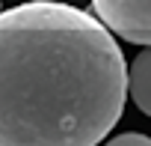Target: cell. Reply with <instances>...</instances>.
Returning <instances> with one entry per match:
<instances>
[{
    "label": "cell",
    "mask_w": 151,
    "mask_h": 146,
    "mask_svg": "<svg viewBox=\"0 0 151 146\" xmlns=\"http://www.w3.org/2000/svg\"><path fill=\"white\" fill-rule=\"evenodd\" d=\"M124 99L127 63L98 15L59 0L0 12V146H98Z\"/></svg>",
    "instance_id": "obj_1"
},
{
    "label": "cell",
    "mask_w": 151,
    "mask_h": 146,
    "mask_svg": "<svg viewBox=\"0 0 151 146\" xmlns=\"http://www.w3.org/2000/svg\"><path fill=\"white\" fill-rule=\"evenodd\" d=\"M92 12L124 42L151 45V0H92Z\"/></svg>",
    "instance_id": "obj_2"
},
{
    "label": "cell",
    "mask_w": 151,
    "mask_h": 146,
    "mask_svg": "<svg viewBox=\"0 0 151 146\" xmlns=\"http://www.w3.org/2000/svg\"><path fill=\"white\" fill-rule=\"evenodd\" d=\"M127 96L145 116H151V45L127 66Z\"/></svg>",
    "instance_id": "obj_3"
},
{
    "label": "cell",
    "mask_w": 151,
    "mask_h": 146,
    "mask_svg": "<svg viewBox=\"0 0 151 146\" xmlns=\"http://www.w3.org/2000/svg\"><path fill=\"white\" fill-rule=\"evenodd\" d=\"M104 146H151V137L139 134V131H127V134H119V137L107 140Z\"/></svg>",
    "instance_id": "obj_4"
},
{
    "label": "cell",
    "mask_w": 151,
    "mask_h": 146,
    "mask_svg": "<svg viewBox=\"0 0 151 146\" xmlns=\"http://www.w3.org/2000/svg\"><path fill=\"white\" fill-rule=\"evenodd\" d=\"M0 12H3V9H0Z\"/></svg>",
    "instance_id": "obj_5"
}]
</instances>
